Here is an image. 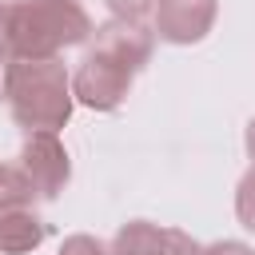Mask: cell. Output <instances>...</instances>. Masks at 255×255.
<instances>
[{
	"label": "cell",
	"mask_w": 255,
	"mask_h": 255,
	"mask_svg": "<svg viewBox=\"0 0 255 255\" xmlns=\"http://www.w3.org/2000/svg\"><path fill=\"white\" fill-rule=\"evenodd\" d=\"M4 92L28 131H56L68 120V72L56 60H12Z\"/></svg>",
	"instance_id": "7a4b0ae2"
},
{
	"label": "cell",
	"mask_w": 255,
	"mask_h": 255,
	"mask_svg": "<svg viewBox=\"0 0 255 255\" xmlns=\"http://www.w3.org/2000/svg\"><path fill=\"white\" fill-rule=\"evenodd\" d=\"M207 255H251L247 247H239V243H223V247H211Z\"/></svg>",
	"instance_id": "4fadbf2b"
},
{
	"label": "cell",
	"mask_w": 255,
	"mask_h": 255,
	"mask_svg": "<svg viewBox=\"0 0 255 255\" xmlns=\"http://www.w3.org/2000/svg\"><path fill=\"white\" fill-rule=\"evenodd\" d=\"M44 235H48V227L28 211H4L0 215V251H12V255L32 251Z\"/></svg>",
	"instance_id": "52a82bcc"
},
{
	"label": "cell",
	"mask_w": 255,
	"mask_h": 255,
	"mask_svg": "<svg viewBox=\"0 0 255 255\" xmlns=\"http://www.w3.org/2000/svg\"><path fill=\"white\" fill-rule=\"evenodd\" d=\"M215 20V0H159L155 32L163 40H199Z\"/></svg>",
	"instance_id": "5b68a950"
},
{
	"label": "cell",
	"mask_w": 255,
	"mask_h": 255,
	"mask_svg": "<svg viewBox=\"0 0 255 255\" xmlns=\"http://www.w3.org/2000/svg\"><path fill=\"white\" fill-rule=\"evenodd\" d=\"M32 179L24 175V167H0V215L4 211H20L32 199Z\"/></svg>",
	"instance_id": "9c48e42d"
},
{
	"label": "cell",
	"mask_w": 255,
	"mask_h": 255,
	"mask_svg": "<svg viewBox=\"0 0 255 255\" xmlns=\"http://www.w3.org/2000/svg\"><path fill=\"white\" fill-rule=\"evenodd\" d=\"M88 16L72 0H16L0 8V56L52 60L56 48L84 40Z\"/></svg>",
	"instance_id": "6da1fadb"
},
{
	"label": "cell",
	"mask_w": 255,
	"mask_h": 255,
	"mask_svg": "<svg viewBox=\"0 0 255 255\" xmlns=\"http://www.w3.org/2000/svg\"><path fill=\"white\" fill-rule=\"evenodd\" d=\"M96 52L116 60L120 68L135 72L139 64H147L151 56V36L135 24V20H120V24H108L100 36H96Z\"/></svg>",
	"instance_id": "8992f818"
},
{
	"label": "cell",
	"mask_w": 255,
	"mask_h": 255,
	"mask_svg": "<svg viewBox=\"0 0 255 255\" xmlns=\"http://www.w3.org/2000/svg\"><path fill=\"white\" fill-rule=\"evenodd\" d=\"M108 4H112V8H116L124 20H135V16H143V12H147L155 0H108Z\"/></svg>",
	"instance_id": "7c38bea8"
},
{
	"label": "cell",
	"mask_w": 255,
	"mask_h": 255,
	"mask_svg": "<svg viewBox=\"0 0 255 255\" xmlns=\"http://www.w3.org/2000/svg\"><path fill=\"white\" fill-rule=\"evenodd\" d=\"M116 251L120 255H163V231L147 227V223H131V227L120 231Z\"/></svg>",
	"instance_id": "ba28073f"
},
{
	"label": "cell",
	"mask_w": 255,
	"mask_h": 255,
	"mask_svg": "<svg viewBox=\"0 0 255 255\" xmlns=\"http://www.w3.org/2000/svg\"><path fill=\"white\" fill-rule=\"evenodd\" d=\"M239 219L255 231V175L243 179V191H239Z\"/></svg>",
	"instance_id": "30bf717a"
},
{
	"label": "cell",
	"mask_w": 255,
	"mask_h": 255,
	"mask_svg": "<svg viewBox=\"0 0 255 255\" xmlns=\"http://www.w3.org/2000/svg\"><path fill=\"white\" fill-rule=\"evenodd\" d=\"M128 80H131L128 68H120L116 60L92 52V56L84 60V68L76 72V96H80L84 104L108 112V108H116V104L128 96Z\"/></svg>",
	"instance_id": "3957f363"
},
{
	"label": "cell",
	"mask_w": 255,
	"mask_h": 255,
	"mask_svg": "<svg viewBox=\"0 0 255 255\" xmlns=\"http://www.w3.org/2000/svg\"><path fill=\"white\" fill-rule=\"evenodd\" d=\"M20 159H24L20 163L24 175L32 179V187L40 195H56L64 187V179H68V155H64V147L56 143L52 131H32V139L24 143Z\"/></svg>",
	"instance_id": "277c9868"
},
{
	"label": "cell",
	"mask_w": 255,
	"mask_h": 255,
	"mask_svg": "<svg viewBox=\"0 0 255 255\" xmlns=\"http://www.w3.org/2000/svg\"><path fill=\"white\" fill-rule=\"evenodd\" d=\"M60 255H108V251H104L92 235H72V239L64 243V251H60Z\"/></svg>",
	"instance_id": "8fae6325"
},
{
	"label": "cell",
	"mask_w": 255,
	"mask_h": 255,
	"mask_svg": "<svg viewBox=\"0 0 255 255\" xmlns=\"http://www.w3.org/2000/svg\"><path fill=\"white\" fill-rule=\"evenodd\" d=\"M247 143H251V155H255V120H251V131H247Z\"/></svg>",
	"instance_id": "5bb4252c"
}]
</instances>
